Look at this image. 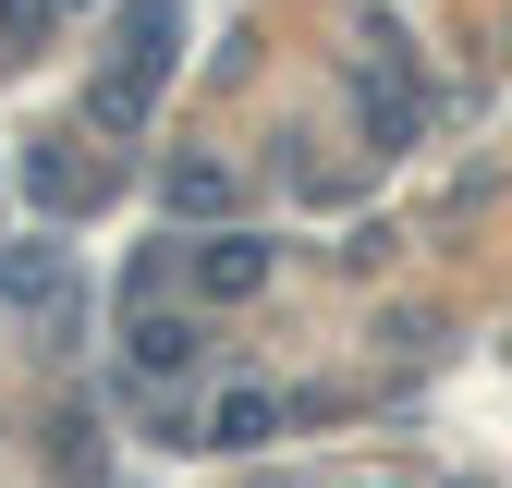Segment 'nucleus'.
Segmentation results:
<instances>
[{
    "label": "nucleus",
    "mask_w": 512,
    "mask_h": 488,
    "mask_svg": "<svg viewBox=\"0 0 512 488\" xmlns=\"http://www.w3.org/2000/svg\"><path fill=\"white\" fill-rule=\"evenodd\" d=\"M196 366V330L183 318H135V379H183Z\"/></svg>",
    "instance_id": "f257e3e1"
},
{
    "label": "nucleus",
    "mask_w": 512,
    "mask_h": 488,
    "mask_svg": "<svg viewBox=\"0 0 512 488\" xmlns=\"http://www.w3.org/2000/svg\"><path fill=\"white\" fill-rule=\"evenodd\" d=\"M269 427H281V403H269V391H232V403L208 415V440H220V452H256Z\"/></svg>",
    "instance_id": "f03ea898"
},
{
    "label": "nucleus",
    "mask_w": 512,
    "mask_h": 488,
    "mask_svg": "<svg viewBox=\"0 0 512 488\" xmlns=\"http://www.w3.org/2000/svg\"><path fill=\"white\" fill-rule=\"evenodd\" d=\"M256 269H269V257H256V244H208V257H196V281H208V293H244Z\"/></svg>",
    "instance_id": "7ed1b4c3"
}]
</instances>
